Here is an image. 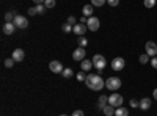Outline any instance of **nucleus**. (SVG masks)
I'll list each match as a JSON object with an SVG mask.
<instances>
[{"label": "nucleus", "instance_id": "nucleus-5", "mask_svg": "<svg viewBox=\"0 0 157 116\" xmlns=\"http://www.w3.org/2000/svg\"><path fill=\"white\" fill-rule=\"evenodd\" d=\"M110 66H112V69H113V71L120 72V71H123V69H124L126 61H124V58H123V57H116V58H113V60H112Z\"/></svg>", "mask_w": 157, "mask_h": 116}, {"label": "nucleus", "instance_id": "nucleus-22", "mask_svg": "<svg viewBox=\"0 0 157 116\" xmlns=\"http://www.w3.org/2000/svg\"><path fill=\"white\" fill-rule=\"evenodd\" d=\"M61 30H63V33H71L72 32V25H69L68 22H64L61 25Z\"/></svg>", "mask_w": 157, "mask_h": 116}, {"label": "nucleus", "instance_id": "nucleus-24", "mask_svg": "<svg viewBox=\"0 0 157 116\" xmlns=\"http://www.w3.org/2000/svg\"><path fill=\"white\" fill-rule=\"evenodd\" d=\"M138 60H140V63H141V64H146L148 61H151V58H149V55H148V54L140 55V57H138Z\"/></svg>", "mask_w": 157, "mask_h": 116}, {"label": "nucleus", "instance_id": "nucleus-14", "mask_svg": "<svg viewBox=\"0 0 157 116\" xmlns=\"http://www.w3.org/2000/svg\"><path fill=\"white\" fill-rule=\"evenodd\" d=\"M138 108H140V110H143V111L149 110V108H151V99H148V97L140 99V105H138Z\"/></svg>", "mask_w": 157, "mask_h": 116}, {"label": "nucleus", "instance_id": "nucleus-18", "mask_svg": "<svg viewBox=\"0 0 157 116\" xmlns=\"http://www.w3.org/2000/svg\"><path fill=\"white\" fill-rule=\"evenodd\" d=\"M115 116H129V110L121 105V107L115 108Z\"/></svg>", "mask_w": 157, "mask_h": 116}, {"label": "nucleus", "instance_id": "nucleus-10", "mask_svg": "<svg viewBox=\"0 0 157 116\" xmlns=\"http://www.w3.org/2000/svg\"><path fill=\"white\" fill-rule=\"evenodd\" d=\"M49 69L54 72V74H61V72L64 71L63 64H61L60 61H57V60H54V61H50V63H49Z\"/></svg>", "mask_w": 157, "mask_h": 116}, {"label": "nucleus", "instance_id": "nucleus-12", "mask_svg": "<svg viewBox=\"0 0 157 116\" xmlns=\"http://www.w3.org/2000/svg\"><path fill=\"white\" fill-rule=\"evenodd\" d=\"M2 30H3L5 35H13V33H14V30H16V25L13 24V22H5Z\"/></svg>", "mask_w": 157, "mask_h": 116}, {"label": "nucleus", "instance_id": "nucleus-27", "mask_svg": "<svg viewBox=\"0 0 157 116\" xmlns=\"http://www.w3.org/2000/svg\"><path fill=\"white\" fill-rule=\"evenodd\" d=\"M155 3H157L155 0H143V5H145L146 8H154Z\"/></svg>", "mask_w": 157, "mask_h": 116}, {"label": "nucleus", "instance_id": "nucleus-32", "mask_svg": "<svg viewBox=\"0 0 157 116\" xmlns=\"http://www.w3.org/2000/svg\"><path fill=\"white\" fill-rule=\"evenodd\" d=\"M129 104H130V107H132V108H137V107L140 105V100H137V99H130Z\"/></svg>", "mask_w": 157, "mask_h": 116}, {"label": "nucleus", "instance_id": "nucleus-40", "mask_svg": "<svg viewBox=\"0 0 157 116\" xmlns=\"http://www.w3.org/2000/svg\"><path fill=\"white\" fill-rule=\"evenodd\" d=\"M60 116H68V114H60Z\"/></svg>", "mask_w": 157, "mask_h": 116}, {"label": "nucleus", "instance_id": "nucleus-25", "mask_svg": "<svg viewBox=\"0 0 157 116\" xmlns=\"http://www.w3.org/2000/svg\"><path fill=\"white\" fill-rule=\"evenodd\" d=\"M46 5L44 3H39V5H36V11H38V14H44L46 13Z\"/></svg>", "mask_w": 157, "mask_h": 116}, {"label": "nucleus", "instance_id": "nucleus-7", "mask_svg": "<svg viewBox=\"0 0 157 116\" xmlns=\"http://www.w3.org/2000/svg\"><path fill=\"white\" fill-rule=\"evenodd\" d=\"M13 24L16 25V28H27L29 27V19L27 17H24L21 14H17L14 17V21H13Z\"/></svg>", "mask_w": 157, "mask_h": 116}, {"label": "nucleus", "instance_id": "nucleus-34", "mask_svg": "<svg viewBox=\"0 0 157 116\" xmlns=\"http://www.w3.org/2000/svg\"><path fill=\"white\" fill-rule=\"evenodd\" d=\"M35 14H38L36 6H33V8H29V16H35Z\"/></svg>", "mask_w": 157, "mask_h": 116}, {"label": "nucleus", "instance_id": "nucleus-38", "mask_svg": "<svg viewBox=\"0 0 157 116\" xmlns=\"http://www.w3.org/2000/svg\"><path fill=\"white\" fill-rule=\"evenodd\" d=\"M152 96H154V99L157 100V88H155V89H154V91H152Z\"/></svg>", "mask_w": 157, "mask_h": 116}, {"label": "nucleus", "instance_id": "nucleus-6", "mask_svg": "<svg viewBox=\"0 0 157 116\" xmlns=\"http://www.w3.org/2000/svg\"><path fill=\"white\" fill-rule=\"evenodd\" d=\"M86 27H88V30H91V32H98L99 27H101V21H99L98 17H94V16H91V17H88V21H86Z\"/></svg>", "mask_w": 157, "mask_h": 116}, {"label": "nucleus", "instance_id": "nucleus-13", "mask_svg": "<svg viewBox=\"0 0 157 116\" xmlns=\"http://www.w3.org/2000/svg\"><path fill=\"white\" fill-rule=\"evenodd\" d=\"M24 57H25V54H24V50H22V49H14V50H13L11 58L14 60V61H22Z\"/></svg>", "mask_w": 157, "mask_h": 116}, {"label": "nucleus", "instance_id": "nucleus-3", "mask_svg": "<svg viewBox=\"0 0 157 116\" xmlns=\"http://www.w3.org/2000/svg\"><path fill=\"white\" fill-rule=\"evenodd\" d=\"M123 85L121 79L120 77H109V79L105 80V88H109L110 91H116V89H120Z\"/></svg>", "mask_w": 157, "mask_h": 116}, {"label": "nucleus", "instance_id": "nucleus-37", "mask_svg": "<svg viewBox=\"0 0 157 116\" xmlns=\"http://www.w3.org/2000/svg\"><path fill=\"white\" fill-rule=\"evenodd\" d=\"M33 2H35L36 5H39V3H44V2H46V0H33Z\"/></svg>", "mask_w": 157, "mask_h": 116}, {"label": "nucleus", "instance_id": "nucleus-31", "mask_svg": "<svg viewBox=\"0 0 157 116\" xmlns=\"http://www.w3.org/2000/svg\"><path fill=\"white\" fill-rule=\"evenodd\" d=\"M66 22H68L69 25H72V27H74V25H75V24H78V22H77V19H75L74 16H69V17L66 19Z\"/></svg>", "mask_w": 157, "mask_h": 116}, {"label": "nucleus", "instance_id": "nucleus-26", "mask_svg": "<svg viewBox=\"0 0 157 116\" xmlns=\"http://www.w3.org/2000/svg\"><path fill=\"white\" fill-rule=\"evenodd\" d=\"M61 75L64 77V79H71L72 77V69H69V68H66L63 72H61Z\"/></svg>", "mask_w": 157, "mask_h": 116}, {"label": "nucleus", "instance_id": "nucleus-16", "mask_svg": "<svg viewBox=\"0 0 157 116\" xmlns=\"http://www.w3.org/2000/svg\"><path fill=\"white\" fill-rule=\"evenodd\" d=\"M109 104V96H99V100H98V110H104V107H105Z\"/></svg>", "mask_w": 157, "mask_h": 116}, {"label": "nucleus", "instance_id": "nucleus-15", "mask_svg": "<svg viewBox=\"0 0 157 116\" xmlns=\"http://www.w3.org/2000/svg\"><path fill=\"white\" fill-rule=\"evenodd\" d=\"M80 68H82V71H91V68H94L93 66V60H83V61H80Z\"/></svg>", "mask_w": 157, "mask_h": 116}, {"label": "nucleus", "instance_id": "nucleus-4", "mask_svg": "<svg viewBox=\"0 0 157 116\" xmlns=\"http://www.w3.org/2000/svg\"><path fill=\"white\" fill-rule=\"evenodd\" d=\"M109 104H110L112 107H115V108L121 107V105L124 104V96L118 94V93H113V94H110V96H109Z\"/></svg>", "mask_w": 157, "mask_h": 116}, {"label": "nucleus", "instance_id": "nucleus-41", "mask_svg": "<svg viewBox=\"0 0 157 116\" xmlns=\"http://www.w3.org/2000/svg\"><path fill=\"white\" fill-rule=\"evenodd\" d=\"M155 2H157V0H155Z\"/></svg>", "mask_w": 157, "mask_h": 116}, {"label": "nucleus", "instance_id": "nucleus-1", "mask_svg": "<svg viewBox=\"0 0 157 116\" xmlns=\"http://www.w3.org/2000/svg\"><path fill=\"white\" fill-rule=\"evenodd\" d=\"M85 83L90 89H93V91H101V89L105 86V80L101 77V74H88Z\"/></svg>", "mask_w": 157, "mask_h": 116}, {"label": "nucleus", "instance_id": "nucleus-29", "mask_svg": "<svg viewBox=\"0 0 157 116\" xmlns=\"http://www.w3.org/2000/svg\"><path fill=\"white\" fill-rule=\"evenodd\" d=\"M55 3H57V0H46V2H44V5H46V8H47V9L54 8V6H55Z\"/></svg>", "mask_w": 157, "mask_h": 116}, {"label": "nucleus", "instance_id": "nucleus-28", "mask_svg": "<svg viewBox=\"0 0 157 116\" xmlns=\"http://www.w3.org/2000/svg\"><path fill=\"white\" fill-rule=\"evenodd\" d=\"M75 79L78 80V82H83V80H86V75H85V71H80L77 75H75Z\"/></svg>", "mask_w": 157, "mask_h": 116}, {"label": "nucleus", "instance_id": "nucleus-30", "mask_svg": "<svg viewBox=\"0 0 157 116\" xmlns=\"http://www.w3.org/2000/svg\"><path fill=\"white\" fill-rule=\"evenodd\" d=\"M14 63H16V61L13 60V58H6V60H5V66H6V68H13V66H14Z\"/></svg>", "mask_w": 157, "mask_h": 116}, {"label": "nucleus", "instance_id": "nucleus-19", "mask_svg": "<svg viewBox=\"0 0 157 116\" xmlns=\"http://www.w3.org/2000/svg\"><path fill=\"white\" fill-rule=\"evenodd\" d=\"M104 114H105V116H115V107H112L110 104H107L105 107H104Z\"/></svg>", "mask_w": 157, "mask_h": 116}, {"label": "nucleus", "instance_id": "nucleus-21", "mask_svg": "<svg viewBox=\"0 0 157 116\" xmlns=\"http://www.w3.org/2000/svg\"><path fill=\"white\" fill-rule=\"evenodd\" d=\"M105 3H107V0H91V5H93V6H98V8L104 6Z\"/></svg>", "mask_w": 157, "mask_h": 116}, {"label": "nucleus", "instance_id": "nucleus-20", "mask_svg": "<svg viewBox=\"0 0 157 116\" xmlns=\"http://www.w3.org/2000/svg\"><path fill=\"white\" fill-rule=\"evenodd\" d=\"M16 16H17L16 11H10V13H6V14H5V21H6V22H13Z\"/></svg>", "mask_w": 157, "mask_h": 116}, {"label": "nucleus", "instance_id": "nucleus-35", "mask_svg": "<svg viewBox=\"0 0 157 116\" xmlns=\"http://www.w3.org/2000/svg\"><path fill=\"white\" fill-rule=\"evenodd\" d=\"M151 66H152L154 69H157V57H152V58H151Z\"/></svg>", "mask_w": 157, "mask_h": 116}, {"label": "nucleus", "instance_id": "nucleus-17", "mask_svg": "<svg viewBox=\"0 0 157 116\" xmlns=\"http://www.w3.org/2000/svg\"><path fill=\"white\" fill-rule=\"evenodd\" d=\"M93 11H94L93 5H85V6L82 8V13H83L85 17H91V16H93Z\"/></svg>", "mask_w": 157, "mask_h": 116}, {"label": "nucleus", "instance_id": "nucleus-23", "mask_svg": "<svg viewBox=\"0 0 157 116\" xmlns=\"http://www.w3.org/2000/svg\"><path fill=\"white\" fill-rule=\"evenodd\" d=\"M78 47H85V46H88V39L85 36H78Z\"/></svg>", "mask_w": 157, "mask_h": 116}, {"label": "nucleus", "instance_id": "nucleus-2", "mask_svg": "<svg viewBox=\"0 0 157 116\" xmlns=\"http://www.w3.org/2000/svg\"><path fill=\"white\" fill-rule=\"evenodd\" d=\"M93 66L98 69V74H101L104 69H105V66H107V60H105V57L101 55V54H96V55L93 57Z\"/></svg>", "mask_w": 157, "mask_h": 116}, {"label": "nucleus", "instance_id": "nucleus-36", "mask_svg": "<svg viewBox=\"0 0 157 116\" xmlns=\"http://www.w3.org/2000/svg\"><path fill=\"white\" fill-rule=\"evenodd\" d=\"M72 116H85V113L82 110H75V111H72Z\"/></svg>", "mask_w": 157, "mask_h": 116}, {"label": "nucleus", "instance_id": "nucleus-39", "mask_svg": "<svg viewBox=\"0 0 157 116\" xmlns=\"http://www.w3.org/2000/svg\"><path fill=\"white\" fill-rule=\"evenodd\" d=\"M86 21H88V19H86V17H85V16H83V17H82V19H80V22H82V24H86Z\"/></svg>", "mask_w": 157, "mask_h": 116}, {"label": "nucleus", "instance_id": "nucleus-33", "mask_svg": "<svg viewBox=\"0 0 157 116\" xmlns=\"http://www.w3.org/2000/svg\"><path fill=\"white\" fill-rule=\"evenodd\" d=\"M107 3L110 6H118V5H120V0H107Z\"/></svg>", "mask_w": 157, "mask_h": 116}, {"label": "nucleus", "instance_id": "nucleus-8", "mask_svg": "<svg viewBox=\"0 0 157 116\" xmlns=\"http://www.w3.org/2000/svg\"><path fill=\"white\" fill-rule=\"evenodd\" d=\"M85 57H86V50H85V47H77L74 52H72V58H74L75 61H83Z\"/></svg>", "mask_w": 157, "mask_h": 116}, {"label": "nucleus", "instance_id": "nucleus-9", "mask_svg": "<svg viewBox=\"0 0 157 116\" xmlns=\"http://www.w3.org/2000/svg\"><path fill=\"white\" fill-rule=\"evenodd\" d=\"M145 50H146L145 54H148L149 57H157V44L154 41H148L145 44Z\"/></svg>", "mask_w": 157, "mask_h": 116}, {"label": "nucleus", "instance_id": "nucleus-11", "mask_svg": "<svg viewBox=\"0 0 157 116\" xmlns=\"http://www.w3.org/2000/svg\"><path fill=\"white\" fill-rule=\"evenodd\" d=\"M86 30H88V27H86V24H82V22H78V24H75L74 27H72V33H75V35H78V36H83Z\"/></svg>", "mask_w": 157, "mask_h": 116}]
</instances>
